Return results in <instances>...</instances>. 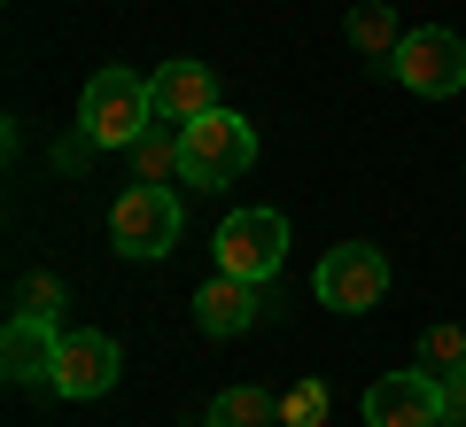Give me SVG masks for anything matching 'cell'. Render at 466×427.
<instances>
[{"label": "cell", "instance_id": "cell-18", "mask_svg": "<svg viewBox=\"0 0 466 427\" xmlns=\"http://www.w3.org/2000/svg\"><path fill=\"white\" fill-rule=\"evenodd\" d=\"M55 303H63L55 280H32V288H24V311H47V319H55Z\"/></svg>", "mask_w": 466, "mask_h": 427}, {"label": "cell", "instance_id": "cell-14", "mask_svg": "<svg viewBox=\"0 0 466 427\" xmlns=\"http://www.w3.org/2000/svg\"><path fill=\"white\" fill-rule=\"evenodd\" d=\"M265 420H280V404L265 389H226L210 404V427H265Z\"/></svg>", "mask_w": 466, "mask_h": 427}, {"label": "cell", "instance_id": "cell-2", "mask_svg": "<svg viewBox=\"0 0 466 427\" xmlns=\"http://www.w3.org/2000/svg\"><path fill=\"white\" fill-rule=\"evenodd\" d=\"M257 164V125L233 109H210L195 125H179V179L187 187H233Z\"/></svg>", "mask_w": 466, "mask_h": 427}, {"label": "cell", "instance_id": "cell-13", "mask_svg": "<svg viewBox=\"0 0 466 427\" xmlns=\"http://www.w3.org/2000/svg\"><path fill=\"white\" fill-rule=\"evenodd\" d=\"M342 32H350V47H358V55H397V47H404L397 16H389L381 0H373V8H350V24H342Z\"/></svg>", "mask_w": 466, "mask_h": 427}, {"label": "cell", "instance_id": "cell-7", "mask_svg": "<svg viewBox=\"0 0 466 427\" xmlns=\"http://www.w3.org/2000/svg\"><path fill=\"white\" fill-rule=\"evenodd\" d=\"M435 420H443V381H435L428 365L381 373L366 389V427H435Z\"/></svg>", "mask_w": 466, "mask_h": 427}, {"label": "cell", "instance_id": "cell-9", "mask_svg": "<svg viewBox=\"0 0 466 427\" xmlns=\"http://www.w3.org/2000/svg\"><path fill=\"white\" fill-rule=\"evenodd\" d=\"M55 358H63V327L47 311L8 319V334H0V373L8 381H55Z\"/></svg>", "mask_w": 466, "mask_h": 427}, {"label": "cell", "instance_id": "cell-6", "mask_svg": "<svg viewBox=\"0 0 466 427\" xmlns=\"http://www.w3.org/2000/svg\"><path fill=\"white\" fill-rule=\"evenodd\" d=\"M311 288H319L327 311H373V303L389 296V257H381V249H366V241H342V249L319 257Z\"/></svg>", "mask_w": 466, "mask_h": 427}, {"label": "cell", "instance_id": "cell-15", "mask_svg": "<svg viewBox=\"0 0 466 427\" xmlns=\"http://www.w3.org/2000/svg\"><path fill=\"white\" fill-rule=\"evenodd\" d=\"M280 427H327V381H296L280 396Z\"/></svg>", "mask_w": 466, "mask_h": 427}, {"label": "cell", "instance_id": "cell-10", "mask_svg": "<svg viewBox=\"0 0 466 427\" xmlns=\"http://www.w3.org/2000/svg\"><path fill=\"white\" fill-rule=\"evenodd\" d=\"M148 94H156V117H164V125H195V117L218 109L210 63H164V70L148 78Z\"/></svg>", "mask_w": 466, "mask_h": 427}, {"label": "cell", "instance_id": "cell-8", "mask_svg": "<svg viewBox=\"0 0 466 427\" xmlns=\"http://www.w3.org/2000/svg\"><path fill=\"white\" fill-rule=\"evenodd\" d=\"M116 342L109 334H63V358H55V381L47 389L55 396H70V404H94V396H109L116 389Z\"/></svg>", "mask_w": 466, "mask_h": 427}, {"label": "cell", "instance_id": "cell-19", "mask_svg": "<svg viewBox=\"0 0 466 427\" xmlns=\"http://www.w3.org/2000/svg\"><path fill=\"white\" fill-rule=\"evenodd\" d=\"M435 427H459V420H435Z\"/></svg>", "mask_w": 466, "mask_h": 427}, {"label": "cell", "instance_id": "cell-17", "mask_svg": "<svg viewBox=\"0 0 466 427\" xmlns=\"http://www.w3.org/2000/svg\"><path fill=\"white\" fill-rule=\"evenodd\" d=\"M435 381H443V420L466 427V365H459V373H435Z\"/></svg>", "mask_w": 466, "mask_h": 427}, {"label": "cell", "instance_id": "cell-3", "mask_svg": "<svg viewBox=\"0 0 466 427\" xmlns=\"http://www.w3.org/2000/svg\"><path fill=\"white\" fill-rule=\"evenodd\" d=\"M389 70H397L404 94L420 101H451L466 86V39L443 32V24H420V32H404V47L389 55Z\"/></svg>", "mask_w": 466, "mask_h": 427}, {"label": "cell", "instance_id": "cell-12", "mask_svg": "<svg viewBox=\"0 0 466 427\" xmlns=\"http://www.w3.org/2000/svg\"><path fill=\"white\" fill-rule=\"evenodd\" d=\"M125 156H133V171H140V179H156V187H164L171 171H179V132H171L164 117H156V125L140 132V140H133Z\"/></svg>", "mask_w": 466, "mask_h": 427}, {"label": "cell", "instance_id": "cell-16", "mask_svg": "<svg viewBox=\"0 0 466 427\" xmlns=\"http://www.w3.org/2000/svg\"><path fill=\"white\" fill-rule=\"evenodd\" d=\"M420 365H428V373H459L466 365V334L459 327H428L420 334Z\"/></svg>", "mask_w": 466, "mask_h": 427}, {"label": "cell", "instance_id": "cell-5", "mask_svg": "<svg viewBox=\"0 0 466 427\" xmlns=\"http://www.w3.org/2000/svg\"><path fill=\"white\" fill-rule=\"evenodd\" d=\"M280 257H288V218L280 210H233L226 226H218V272L265 288V280L280 272Z\"/></svg>", "mask_w": 466, "mask_h": 427}, {"label": "cell", "instance_id": "cell-1", "mask_svg": "<svg viewBox=\"0 0 466 427\" xmlns=\"http://www.w3.org/2000/svg\"><path fill=\"white\" fill-rule=\"evenodd\" d=\"M148 125H156L148 78H133V70H116V63L86 78V94H78V132L94 140V148H133Z\"/></svg>", "mask_w": 466, "mask_h": 427}, {"label": "cell", "instance_id": "cell-11", "mask_svg": "<svg viewBox=\"0 0 466 427\" xmlns=\"http://www.w3.org/2000/svg\"><path fill=\"white\" fill-rule=\"evenodd\" d=\"M257 311H265V303H257V280H233V272H218L210 288L195 296V327L210 334V342L249 334V327H257Z\"/></svg>", "mask_w": 466, "mask_h": 427}, {"label": "cell", "instance_id": "cell-4", "mask_svg": "<svg viewBox=\"0 0 466 427\" xmlns=\"http://www.w3.org/2000/svg\"><path fill=\"white\" fill-rule=\"evenodd\" d=\"M109 241L125 249V257H171V249H179V202L156 179L125 187V195L109 202Z\"/></svg>", "mask_w": 466, "mask_h": 427}]
</instances>
